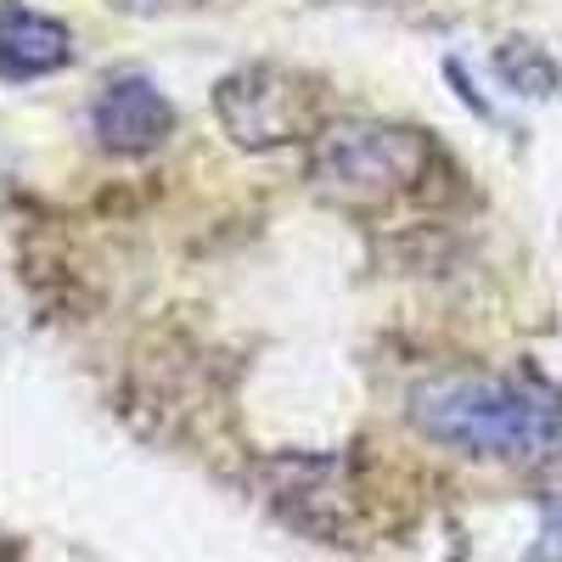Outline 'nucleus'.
<instances>
[{"mask_svg":"<svg viewBox=\"0 0 562 562\" xmlns=\"http://www.w3.org/2000/svg\"><path fill=\"white\" fill-rule=\"evenodd\" d=\"M411 428L456 456L546 461L562 439V400L535 378L439 371V378L411 389Z\"/></svg>","mask_w":562,"mask_h":562,"instance_id":"obj_1","label":"nucleus"},{"mask_svg":"<svg viewBox=\"0 0 562 562\" xmlns=\"http://www.w3.org/2000/svg\"><path fill=\"white\" fill-rule=\"evenodd\" d=\"M428 180V140L405 124L344 119L310 140V186L338 209H383Z\"/></svg>","mask_w":562,"mask_h":562,"instance_id":"obj_2","label":"nucleus"},{"mask_svg":"<svg viewBox=\"0 0 562 562\" xmlns=\"http://www.w3.org/2000/svg\"><path fill=\"white\" fill-rule=\"evenodd\" d=\"M214 119L225 124V135L237 147L270 153V147H288V140L310 135L315 90L276 63H254V68H237L214 85Z\"/></svg>","mask_w":562,"mask_h":562,"instance_id":"obj_3","label":"nucleus"},{"mask_svg":"<svg viewBox=\"0 0 562 562\" xmlns=\"http://www.w3.org/2000/svg\"><path fill=\"white\" fill-rule=\"evenodd\" d=\"M90 130H97V140L108 153H153L175 130V108H169V97H158L153 79L124 74V79H108L97 90Z\"/></svg>","mask_w":562,"mask_h":562,"instance_id":"obj_4","label":"nucleus"},{"mask_svg":"<svg viewBox=\"0 0 562 562\" xmlns=\"http://www.w3.org/2000/svg\"><path fill=\"white\" fill-rule=\"evenodd\" d=\"M74 63V34L45 18L34 7H18V0H7V18H0V68H7V79H40V74H57Z\"/></svg>","mask_w":562,"mask_h":562,"instance_id":"obj_5","label":"nucleus"},{"mask_svg":"<svg viewBox=\"0 0 562 562\" xmlns=\"http://www.w3.org/2000/svg\"><path fill=\"white\" fill-rule=\"evenodd\" d=\"M495 68H501L506 85H518L524 97H551V90H557V63L540 52L535 40H512V45H501Z\"/></svg>","mask_w":562,"mask_h":562,"instance_id":"obj_6","label":"nucleus"},{"mask_svg":"<svg viewBox=\"0 0 562 562\" xmlns=\"http://www.w3.org/2000/svg\"><path fill=\"white\" fill-rule=\"evenodd\" d=\"M124 7H158V0H124Z\"/></svg>","mask_w":562,"mask_h":562,"instance_id":"obj_7","label":"nucleus"}]
</instances>
